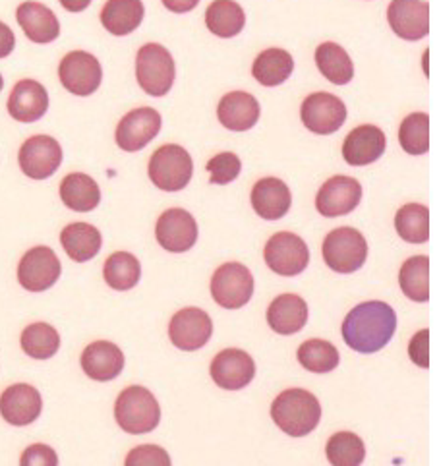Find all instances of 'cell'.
<instances>
[{
	"mask_svg": "<svg viewBox=\"0 0 437 466\" xmlns=\"http://www.w3.org/2000/svg\"><path fill=\"white\" fill-rule=\"evenodd\" d=\"M397 329L395 309L380 300L358 304L342 321L345 343L362 354L380 352L393 339Z\"/></svg>",
	"mask_w": 437,
	"mask_h": 466,
	"instance_id": "obj_1",
	"label": "cell"
},
{
	"mask_svg": "<svg viewBox=\"0 0 437 466\" xmlns=\"http://www.w3.org/2000/svg\"><path fill=\"white\" fill-rule=\"evenodd\" d=\"M271 418L290 438H304L318 428L321 420V405L306 390H289L273 400Z\"/></svg>",
	"mask_w": 437,
	"mask_h": 466,
	"instance_id": "obj_2",
	"label": "cell"
},
{
	"mask_svg": "<svg viewBox=\"0 0 437 466\" xmlns=\"http://www.w3.org/2000/svg\"><path fill=\"white\" fill-rule=\"evenodd\" d=\"M115 418L124 431L142 436L159 426L161 407L149 390L142 385H132L118 395Z\"/></svg>",
	"mask_w": 437,
	"mask_h": 466,
	"instance_id": "obj_3",
	"label": "cell"
},
{
	"mask_svg": "<svg viewBox=\"0 0 437 466\" xmlns=\"http://www.w3.org/2000/svg\"><path fill=\"white\" fill-rule=\"evenodd\" d=\"M137 84L147 96L163 97L170 91L177 77L175 58L163 45L147 43L136 56Z\"/></svg>",
	"mask_w": 437,
	"mask_h": 466,
	"instance_id": "obj_4",
	"label": "cell"
},
{
	"mask_svg": "<svg viewBox=\"0 0 437 466\" xmlns=\"http://www.w3.org/2000/svg\"><path fill=\"white\" fill-rule=\"evenodd\" d=\"M147 173L151 182L165 192L184 190L194 175L190 153L177 144L161 146L151 155Z\"/></svg>",
	"mask_w": 437,
	"mask_h": 466,
	"instance_id": "obj_5",
	"label": "cell"
},
{
	"mask_svg": "<svg viewBox=\"0 0 437 466\" xmlns=\"http://www.w3.org/2000/svg\"><path fill=\"white\" fill-rule=\"evenodd\" d=\"M321 252L327 268L347 275L358 271L366 263L368 242L361 230L340 227L325 237Z\"/></svg>",
	"mask_w": 437,
	"mask_h": 466,
	"instance_id": "obj_6",
	"label": "cell"
},
{
	"mask_svg": "<svg viewBox=\"0 0 437 466\" xmlns=\"http://www.w3.org/2000/svg\"><path fill=\"white\" fill-rule=\"evenodd\" d=\"M213 300L227 309L246 306L254 294V275L242 263L230 261L218 268L211 279Z\"/></svg>",
	"mask_w": 437,
	"mask_h": 466,
	"instance_id": "obj_7",
	"label": "cell"
},
{
	"mask_svg": "<svg viewBox=\"0 0 437 466\" xmlns=\"http://www.w3.org/2000/svg\"><path fill=\"white\" fill-rule=\"evenodd\" d=\"M263 258L273 273L296 277L308 268L310 250L306 242L294 232H277L265 244Z\"/></svg>",
	"mask_w": 437,
	"mask_h": 466,
	"instance_id": "obj_8",
	"label": "cell"
},
{
	"mask_svg": "<svg viewBox=\"0 0 437 466\" xmlns=\"http://www.w3.org/2000/svg\"><path fill=\"white\" fill-rule=\"evenodd\" d=\"M304 127L318 136H330L342 128L347 120V105L333 93H311L300 106Z\"/></svg>",
	"mask_w": 437,
	"mask_h": 466,
	"instance_id": "obj_9",
	"label": "cell"
},
{
	"mask_svg": "<svg viewBox=\"0 0 437 466\" xmlns=\"http://www.w3.org/2000/svg\"><path fill=\"white\" fill-rule=\"evenodd\" d=\"M60 84L74 96L87 97L96 93L103 82L99 60L86 51H72L62 58L58 66Z\"/></svg>",
	"mask_w": 437,
	"mask_h": 466,
	"instance_id": "obj_10",
	"label": "cell"
},
{
	"mask_svg": "<svg viewBox=\"0 0 437 466\" xmlns=\"http://www.w3.org/2000/svg\"><path fill=\"white\" fill-rule=\"evenodd\" d=\"M22 173L34 180L53 177L62 163V147L51 136H31L18 153Z\"/></svg>",
	"mask_w": 437,
	"mask_h": 466,
	"instance_id": "obj_11",
	"label": "cell"
},
{
	"mask_svg": "<svg viewBox=\"0 0 437 466\" xmlns=\"http://www.w3.org/2000/svg\"><path fill=\"white\" fill-rule=\"evenodd\" d=\"M60 273V259L51 248L36 246L20 259L18 281L29 292H43L56 285Z\"/></svg>",
	"mask_w": 437,
	"mask_h": 466,
	"instance_id": "obj_12",
	"label": "cell"
},
{
	"mask_svg": "<svg viewBox=\"0 0 437 466\" xmlns=\"http://www.w3.org/2000/svg\"><path fill=\"white\" fill-rule=\"evenodd\" d=\"M161 124V115L155 108L139 106L118 122L115 139L122 151L136 153L158 137Z\"/></svg>",
	"mask_w": 437,
	"mask_h": 466,
	"instance_id": "obj_13",
	"label": "cell"
},
{
	"mask_svg": "<svg viewBox=\"0 0 437 466\" xmlns=\"http://www.w3.org/2000/svg\"><path fill=\"white\" fill-rule=\"evenodd\" d=\"M213 335L211 318L199 308H184L177 312L168 325L170 343L177 349L194 352L208 345Z\"/></svg>",
	"mask_w": 437,
	"mask_h": 466,
	"instance_id": "obj_14",
	"label": "cell"
},
{
	"mask_svg": "<svg viewBox=\"0 0 437 466\" xmlns=\"http://www.w3.org/2000/svg\"><path fill=\"white\" fill-rule=\"evenodd\" d=\"M155 237L167 252H188L198 240V223L186 209H167L155 227Z\"/></svg>",
	"mask_w": 437,
	"mask_h": 466,
	"instance_id": "obj_15",
	"label": "cell"
},
{
	"mask_svg": "<svg viewBox=\"0 0 437 466\" xmlns=\"http://www.w3.org/2000/svg\"><path fill=\"white\" fill-rule=\"evenodd\" d=\"M256 376V364L252 356L239 349H227L218 352L211 362L213 381L227 391H239L252 383Z\"/></svg>",
	"mask_w": 437,
	"mask_h": 466,
	"instance_id": "obj_16",
	"label": "cell"
},
{
	"mask_svg": "<svg viewBox=\"0 0 437 466\" xmlns=\"http://www.w3.org/2000/svg\"><path fill=\"white\" fill-rule=\"evenodd\" d=\"M387 22L404 41H420L430 34V6L424 0H393Z\"/></svg>",
	"mask_w": 437,
	"mask_h": 466,
	"instance_id": "obj_17",
	"label": "cell"
},
{
	"mask_svg": "<svg viewBox=\"0 0 437 466\" xmlns=\"http://www.w3.org/2000/svg\"><path fill=\"white\" fill-rule=\"evenodd\" d=\"M362 199V186L351 177H333L327 180L318 196L316 208L323 217H342L354 211Z\"/></svg>",
	"mask_w": 437,
	"mask_h": 466,
	"instance_id": "obj_18",
	"label": "cell"
},
{
	"mask_svg": "<svg viewBox=\"0 0 437 466\" xmlns=\"http://www.w3.org/2000/svg\"><path fill=\"white\" fill-rule=\"evenodd\" d=\"M43 399L34 385L15 383L0 395V414L12 426H29L41 416Z\"/></svg>",
	"mask_w": 437,
	"mask_h": 466,
	"instance_id": "obj_19",
	"label": "cell"
},
{
	"mask_svg": "<svg viewBox=\"0 0 437 466\" xmlns=\"http://www.w3.org/2000/svg\"><path fill=\"white\" fill-rule=\"evenodd\" d=\"M387 147V137L381 128L373 124H362L354 128L342 142V159L351 167H366L376 163Z\"/></svg>",
	"mask_w": 437,
	"mask_h": 466,
	"instance_id": "obj_20",
	"label": "cell"
},
{
	"mask_svg": "<svg viewBox=\"0 0 437 466\" xmlns=\"http://www.w3.org/2000/svg\"><path fill=\"white\" fill-rule=\"evenodd\" d=\"M259 113L261 108L258 99L252 96V93H246V91L227 93V96L218 101V106H217L218 122H221L227 130H232V132L252 130L259 120Z\"/></svg>",
	"mask_w": 437,
	"mask_h": 466,
	"instance_id": "obj_21",
	"label": "cell"
},
{
	"mask_svg": "<svg viewBox=\"0 0 437 466\" xmlns=\"http://www.w3.org/2000/svg\"><path fill=\"white\" fill-rule=\"evenodd\" d=\"M8 113L18 122H37L49 108V93L36 80H22L8 97Z\"/></svg>",
	"mask_w": 437,
	"mask_h": 466,
	"instance_id": "obj_22",
	"label": "cell"
},
{
	"mask_svg": "<svg viewBox=\"0 0 437 466\" xmlns=\"http://www.w3.org/2000/svg\"><path fill=\"white\" fill-rule=\"evenodd\" d=\"M292 196L280 178H261L252 188V208L265 221H279L289 213Z\"/></svg>",
	"mask_w": 437,
	"mask_h": 466,
	"instance_id": "obj_23",
	"label": "cell"
},
{
	"mask_svg": "<svg viewBox=\"0 0 437 466\" xmlns=\"http://www.w3.org/2000/svg\"><path fill=\"white\" fill-rule=\"evenodd\" d=\"M15 20H18L20 27L24 29L25 37L37 45L53 43L60 35V24L56 14L49 6L34 3V0L18 6Z\"/></svg>",
	"mask_w": 437,
	"mask_h": 466,
	"instance_id": "obj_24",
	"label": "cell"
},
{
	"mask_svg": "<svg viewBox=\"0 0 437 466\" xmlns=\"http://www.w3.org/2000/svg\"><path fill=\"white\" fill-rule=\"evenodd\" d=\"M82 368L87 378L96 381H111L120 376L124 370V354L108 340H97L91 343L82 354Z\"/></svg>",
	"mask_w": 437,
	"mask_h": 466,
	"instance_id": "obj_25",
	"label": "cell"
},
{
	"mask_svg": "<svg viewBox=\"0 0 437 466\" xmlns=\"http://www.w3.org/2000/svg\"><path fill=\"white\" fill-rule=\"evenodd\" d=\"M269 328L279 335H294L308 323V304L299 294H280L268 309Z\"/></svg>",
	"mask_w": 437,
	"mask_h": 466,
	"instance_id": "obj_26",
	"label": "cell"
},
{
	"mask_svg": "<svg viewBox=\"0 0 437 466\" xmlns=\"http://www.w3.org/2000/svg\"><path fill=\"white\" fill-rule=\"evenodd\" d=\"M142 0H107L101 10V24L113 35H130L144 22Z\"/></svg>",
	"mask_w": 437,
	"mask_h": 466,
	"instance_id": "obj_27",
	"label": "cell"
},
{
	"mask_svg": "<svg viewBox=\"0 0 437 466\" xmlns=\"http://www.w3.org/2000/svg\"><path fill=\"white\" fill-rule=\"evenodd\" d=\"M60 199L72 211H93L101 201L99 184L86 173H72L60 182Z\"/></svg>",
	"mask_w": 437,
	"mask_h": 466,
	"instance_id": "obj_28",
	"label": "cell"
},
{
	"mask_svg": "<svg viewBox=\"0 0 437 466\" xmlns=\"http://www.w3.org/2000/svg\"><path fill=\"white\" fill-rule=\"evenodd\" d=\"M60 244L70 259L86 263L96 258L103 246L99 228L89 223H72L60 235Z\"/></svg>",
	"mask_w": 437,
	"mask_h": 466,
	"instance_id": "obj_29",
	"label": "cell"
},
{
	"mask_svg": "<svg viewBox=\"0 0 437 466\" xmlns=\"http://www.w3.org/2000/svg\"><path fill=\"white\" fill-rule=\"evenodd\" d=\"M206 25L217 37H237L246 25V14L234 0H213L206 10Z\"/></svg>",
	"mask_w": 437,
	"mask_h": 466,
	"instance_id": "obj_30",
	"label": "cell"
},
{
	"mask_svg": "<svg viewBox=\"0 0 437 466\" xmlns=\"http://www.w3.org/2000/svg\"><path fill=\"white\" fill-rule=\"evenodd\" d=\"M294 70V58L285 49H268L258 55L252 66L256 80L265 87L285 84Z\"/></svg>",
	"mask_w": 437,
	"mask_h": 466,
	"instance_id": "obj_31",
	"label": "cell"
},
{
	"mask_svg": "<svg viewBox=\"0 0 437 466\" xmlns=\"http://www.w3.org/2000/svg\"><path fill=\"white\" fill-rule=\"evenodd\" d=\"M316 65L320 72L335 86H347L354 77V65L349 53L337 43H321L316 49Z\"/></svg>",
	"mask_w": 437,
	"mask_h": 466,
	"instance_id": "obj_32",
	"label": "cell"
},
{
	"mask_svg": "<svg viewBox=\"0 0 437 466\" xmlns=\"http://www.w3.org/2000/svg\"><path fill=\"white\" fill-rule=\"evenodd\" d=\"M399 285L404 297L414 302L430 300V259L426 256H414L402 263L399 273Z\"/></svg>",
	"mask_w": 437,
	"mask_h": 466,
	"instance_id": "obj_33",
	"label": "cell"
},
{
	"mask_svg": "<svg viewBox=\"0 0 437 466\" xmlns=\"http://www.w3.org/2000/svg\"><path fill=\"white\" fill-rule=\"evenodd\" d=\"M296 359L302 364L304 370L311 371V374H330L340 360V354L335 345L323 339H310L300 345Z\"/></svg>",
	"mask_w": 437,
	"mask_h": 466,
	"instance_id": "obj_34",
	"label": "cell"
},
{
	"mask_svg": "<svg viewBox=\"0 0 437 466\" xmlns=\"http://www.w3.org/2000/svg\"><path fill=\"white\" fill-rule=\"evenodd\" d=\"M107 285L115 290H130L139 283L142 277V266L134 254L117 252L108 256L103 268Z\"/></svg>",
	"mask_w": 437,
	"mask_h": 466,
	"instance_id": "obj_35",
	"label": "cell"
},
{
	"mask_svg": "<svg viewBox=\"0 0 437 466\" xmlns=\"http://www.w3.org/2000/svg\"><path fill=\"white\" fill-rule=\"evenodd\" d=\"M395 228L402 240L424 244L430 238V211L422 204L402 206L395 215Z\"/></svg>",
	"mask_w": 437,
	"mask_h": 466,
	"instance_id": "obj_36",
	"label": "cell"
},
{
	"mask_svg": "<svg viewBox=\"0 0 437 466\" xmlns=\"http://www.w3.org/2000/svg\"><path fill=\"white\" fill-rule=\"evenodd\" d=\"M22 349L36 360H49L60 349V335L49 323H31L22 333Z\"/></svg>",
	"mask_w": 437,
	"mask_h": 466,
	"instance_id": "obj_37",
	"label": "cell"
},
{
	"mask_svg": "<svg viewBox=\"0 0 437 466\" xmlns=\"http://www.w3.org/2000/svg\"><path fill=\"white\" fill-rule=\"evenodd\" d=\"M325 455L331 466H361L366 459V445L356 433L339 431L327 441Z\"/></svg>",
	"mask_w": 437,
	"mask_h": 466,
	"instance_id": "obj_38",
	"label": "cell"
},
{
	"mask_svg": "<svg viewBox=\"0 0 437 466\" xmlns=\"http://www.w3.org/2000/svg\"><path fill=\"white\" fill-rule=\"evenodd\" d=\"M401 147L409 155H424L430 149V116L426 113H412L401 122Z\"/></svg>",
	"mask_w": 437,
	"mask_h": 466,
	"instance_id": "obj_39",
	"label": "cell"
},
{
	"mask_svg": "<svg viewBox=\"0 0 437 466\" xmlns=\"http://www.w3.org/2000/svg\"><path fill=\"white\" fill-rule=\"evenodd\" d=\"M242 170V161L237 153H218L215 157L208 161V173H209V182L225 186L230 184L239 178Z\"/></svg>",
	"mask_w": 437,
	"mask_h": 466,
	"instance_id": "obj_40",
	"label": "cell"
},
{
	"mask_svg": "<svg viewBox=\"0 0 437 466\" xmlns=\"http://www.w3.org/2000/svg\"><path fill=\"white\" fill-rule=\"evenodd\" d=\"M124 466H173L170 457L159 445H139L134 447L127 457Z\"/></svg>",
	"mask_w": 437,
	"mask_h": 466,
	"instance_id": "obj_41",
	"label": "cell"
},
{
	"mask_svg": "<svg viewBox=\"0 0 437 466\" xmlns=\"http://www.w3.org/2000/svg\"><path fill=\"white\" fill-rule=\"evenodd\" d=\"M20 466H58V455L53 447L36 443L29 445L22 453Z\"/></svg>",
	"mask_w": 437,
	"mask_h": 466,
	"instance_id": "obj_42",
	"label": "cell"
},
{
	"mask_svg": "<svg viewBox=\"0 0 437 466\" xmlns=\"http://www.w3.org/2000/svg\"><path fill=\"white\" fill-rule=\"evenodd\" d=\"M430 333L426 329L418 331L409 347V354L414 364H418L420 368H428L430 366Z\"/></svg>",
	"mask_w": 437,
	"mask_h": 466,
	"instance_id": "obj_43",
	"label": "cell"
},
{
	"mask_svg": "<svg viewBox=\"0 0 437 466\" xmlns=\"http://www.w3.org/2000/svg\"><path fill=\"white\" fill-rule=\"evenodd\" d=\"M14 46H15L14 31L5 22H0V58L10 56V53L14 51Z\"/></svg>",
	"mask_w": 437,
	"mask_h": 466,
	"instance_id": "obj_44",
	"label": "cell"
},
{
	"mask_svg": "<svg viewBox=\"0 0 437 466\" xmlns=\"http://www.w3.org/2000/svg\"><path fill=\"white\" fill-rule=\"evenodd\" d=\"M163 5H165V8L170 10V12H175V14H186V12L194 10V8L199 5V0H163Z\"/></svg>",
	"mask_w": 437,
	"mask_h": 466,
	"instance_id": "obj_45",
	"label": "cell"
},
{
	"mask_svg": "<svg viewBox=\"0 0 437 466\" xmlns=\"http://www.w3.org/2000/svg\"><path fill=\"white\" fill-rule=\"evenodd\" d=\"M60 5L68 12L76 14V12H84L91 5V0H60Z\"/></svg>",
	"mask_w": 437,
	"mask_h": 466,
	"instance_id": "obj_46",
	"label": "cell"
},
{
	"mask_svg": "<svg viewBox=\"0 0 437 466\" xmlns=\"http://www.w3.org/2000/svg\"><path fill=\"white\" fill-rule=\"evenodd\" d=\"M3 87H5V80H3V76H0V91H3Z\"/></svg>",
	"mask_w": 437,
	"mask_h": 466,
	"instance_id": "obj_47",
	"label": "cell"
}]
</instances>
